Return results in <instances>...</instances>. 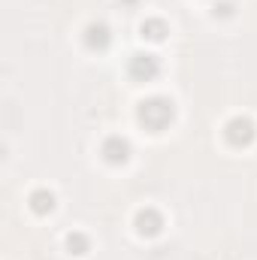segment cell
Here are the masks:
<instances>
[{
    "label": "cell",
    "mask_w": 257,
    "mask_h": 260,
    "mask_svg": "<svg viewBox=\"0 0 257 260\" xmlns=\"http://www.w3.org/2000/svg\"><path fill=\"white\" fill-rule=\"evenodd\" d=\"M139 121L148 130H167L176 121V103L170 97H148L139 103Z\"/></svg>",
    "instance_id": "6da1fadb"
},
{
    "label": "cell",
    "mask_w": 257,
    "mask_h": 260,
    "mask_svg": "<svg viewBox=\"0 0 257 260\" xmlns=\"http://www.w3.org/2000/svg\"><path fill=\"white\" fill-rule=\"evenodd\" d=\"M157 73H160V61H157V55L136 52V55L127 61V76L133 79V82H151V79H157Z\"/></svg>",
    "instance_id": "7a4b0ae2"
},
{
    "label": "cell",
    "mask_w": 257,
    "mask_h": 260,
    "mask_svg": "<svg viewBox=\"0 0 257 260\" xmlns=\"http://www.w3.org/2000/svg\"><path fill=\"white\" fill-rule=\"evenodd\" d=\"M224 139H227L233 148H245V145H251V142H254V124H251V118H242V115L230 118L227 127H224Z\"/></svg>",
    "instance_id": "3957f363"
},
{
    "label": "cell",
    "mask_w": 257,
    "mask_h": 260,
    "mask_svg": "<svg viewBox=\"0 0 257 260\" xmlns=\"http://www.w3.org/2000/svg\"><path fill=\"white\" fill-rule=\"evenodd\" d=\"M100 154H103V160H106V164L121 167V164H127V160H130V142H127V139H121V136H109V139L103 142Z\"/></svg>",
    "instance_id": "277c9868"
},
{
    "label": "cell",
    "mask_w": 257,
    "mask_h": 260,
    "mask_svg": "<svg viewBox=\"0 0 257 260\" xmlns=\"http://www.w3.org/2000/svg\"><path fill=\"white\" fill-rule=\"evenodd\" d=\"M164 230V218H160V212L157 209H139L136 212V233L139 236H157Z\"/></svg>",
    "instance_id": "5b68a950"
},
{
    "label": "cell",
    "mask_w": 257,
    "mask_h": 260,
    "mask_svg": "<svg viewBox=\"0 0 257 260\" xmlns=\"http://www.w3.org/2000/svg\"><path fill=\"white\" fill-rule=\"evenodd\" d=\"M109 43H112V34H109V27H106V24L94 21V24H88V27H85V46H88L91 52H106V49H109Z\"/></svg>",
    "instance_id": "8992f818"
},
{
    "label": "cell",
    "mask_w": 257,
    "mask_h": 260,
    "mask_svg": "<svg viewBox=\"0 0 257 260\" xmlns=\"http://www.w3.org/2000/svg\"><path fill=\"white\" fill-rule=\"evenodd\" d=\"M139 34H142V40L160 43V40L170 34V27H167V21H164V18H145V21H142V27H139Z\"/></svg>",
    "instance_id": "52a82bcc"
},
{
    "label": "cell",
    "mask_w": 257,
    "mask_h": 260,
    "mask_svg": "<svg viewBox=\"0 0 257 260\" xmlns=\"http://www.w3.org/2000/svg\"><path fill=\"white\" fill-rule=\"evenodd\" d=\"M30 209H34L37 215H49V212L55 209V194L46 191V188L34 191V194H30Z\"/></svg>",
    "instance_id": "ba28073f"
},
{
    "label": "cell",
    "mask_w": 257,
    "mask_h": 260,
    "mask_svg": "<svg viewBox=\"0 0 257 260\" xmlns=\"http://www.w3.org/2000/svg\"><path fill=\"white\" fill-rule=\"evenodd\" d=\"M67 248H70V254H85L88 251V236L85 233H70L67 236Z\"/></svg>",
    "instance_id": "9c48e42d"
},
{
    "label": "cell",
    "mask_w": 257,
    "mask_h": 260,
    "mask_svg": "<svg viewBox=\"0 0 257 260\" xmlns=\"http://www.w3.org/2000/svg\"><path fill=\"white\" fill-rule=\"evenodd\" d=\"M215 15H221V18H230V15H233V3H230V0H224V3H215Z\"/></svg>",
    "instance_id": "30bf717a"
}]
</instances>
